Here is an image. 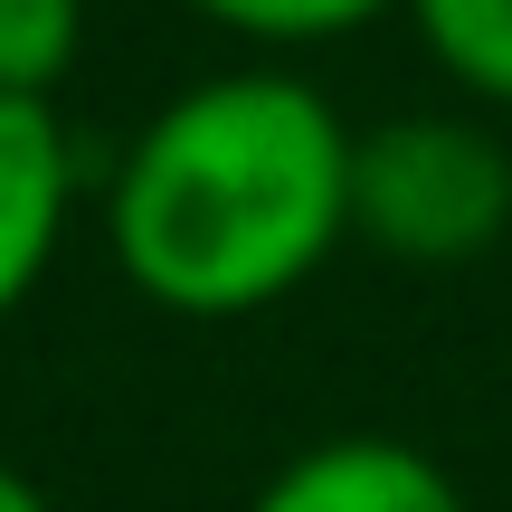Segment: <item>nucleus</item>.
I'll use <instances>...</instances> for the list:
<instances>
[{"mask_svg": "<svg viewBox=\"0 0 512 512\" xmlns=\"http://www.w3.org/2000/svg\"><path fill=\"white\" fill-rule=\"evenodd\" d=\"M351 238V124L285 67H228L143 114L105 181V247L143 304L247 323Z\"/></svg>", "mask_w": 512, "mask_h": 512, "instance_id": "nucleus-1", "label": "nucleus"}, {"mask_svg": "<svg viewBox=\"0 0 512 512\" xmlns=\"http://www.w3.org/2000/svg\"><path fill=\"white\" fill-rule=\"evenodd\" d=\"M512 228V152L465 114L351 133V238L399 266H465Z\"/></svg>", "mask_w": 512, "mask_h": 512, "instance_id": "nucleus-2", "label": "nucleus"}, {"mask_svg": "<svg viewBox=\"0 0 512 512\" xmlns=\"http://www.w3.org/2000/svg\"><path fill=\"white\" fill-rule=\"evenodd\" d=\"M76 209V143L48 95H0V323L48 285Z\"/></svg>", "mask_w": 512, "mask_h": 512, "instance_id": "nucleus-3", "label": "nucleus"}, {"mask_svg": "<svg viewBox=\"0 0 512 512\" xmlns=\"http://www.w3.org/2000/svg\"><path fill=\"white\" fill-rule=\"evenodd\" d=\"M247 512H475V503H465V484L427 446L351 427V437H323L304 456H285L256 484Z\"/></svg>", "mask_w": 512, "mask_h": 512, "instance_id": "nucleus-4", "label": "nucleus"}, {"mask_svg": "<svg viewBox=\"0 0 512 512\" xmlns=\"http://www.w3.org/2000/svg\"><path fill=\"white\" fill-rule=\"evenodd\" d=\"M418 48L456 76L475 105L512 114V0H399Z\"/></svg>", "mask_w": 512, "mask_h": 512, "instance_id": "nucleus-5", "label": "nucleus"}, {"mask_svg": "<svg viewBox=\"0 0 512 512\" xmlns=\"http://www.w3.org/2000/svg\"><path fill=\"white\" fill-rule=\"evenodd\" d=\"M86 48V0H0V95H57Z\"/></svg>", "mask_w": 512, "mask_h": 512, "instance_id": "nucleus-6", "label": "nucleus"}, {"mask_svg": "<svg viewBox=\"0 0 512 512\" xmlns=\"http://www.w3.org/2000/svg\"><path fill=\"white\" fill-rule=\"evenodd\" d=\"M190 10L209 29H228V38H256V48H323V38L370 29L399 0H190Z\"/></svg>", "mask_w": 512, "mask_h": 512, "instance_id": "nucleus-7", "label": "nucleus"}, {"mask_svg": "<svg viewBox=\"0 0 512 512\" xmlns=\"http://www.w3.org/2000/svg\"><path fill=\"white\" fill-rule=\"evenodd\" d=\"M0 512H48V494H38V484L19 475L10 456H0Z\"/></svg>", "mask_w": 512, "mask_h": 512, "instance_id": "nucleus-8", "label": "nucleus"}]
</instances>
